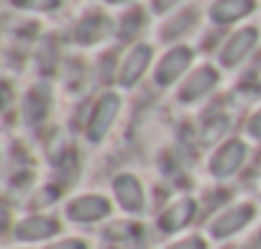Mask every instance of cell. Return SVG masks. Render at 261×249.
<instances>
[{
  "mask_svg": "<svg viewBox=\"0 0 261 249\" xmlns=\"http://www.w3.org/2000/svg\"><path fill=\"white\" fill-rule=\"evenodd\" d=\"M118 110H120V98L115 95V93H105L97 103H95V108H92V113H90V121H87V142H92V144H100L102 139H105V134L110 131V126H113V121L118 118Z\"/></svg>",
  "mask_w": 261,
  "mask_h": 249,
  "instance_id": "obj_1",
  "label": "cell"
},
{
  "mask_svg": "<svg viewBox=\"0 0 261 249\" xmlns=\"http://www.w3.org/2000/svg\"><path fill=\"white\" fill-rule=\"evenodd\" d=\"M253 216H256L253 203H238V206H230V208H225L223 213H218V216L210 221L207 231H210V236H215V239H228V236H236L238 231H243V229L253 221Z\"/></svg>",
  "mask_w": 261,
  "mask_h": 249,
  "instance_id": "obj_2",
  "label": "cell"
},
{
  "mask_svg": "<svg viewBox=\"0 0 261 249\" xmlns=\"http://www.w3.org/2000/svg\"><path fill=\"white\" fill-rule=\"evenodd\" d=\"M113 195L125 213L139 216L146 211V193H144V185L136 175H130V172L115 175L113 177Z\"/></svg>",
  "mask_w": 261,
  "mask_h": 249,
  "instance_id": "obj_3",
  "label": "cell"
},
{
  "mask_svg": "<svg viewBox=\"0 0 261 249\" xmlns=\"http://www.w3.org/2000/svg\"><path fill=\"white\" fill-rule=\"evenodd\" d=\"M246 157H248L246 142L230 139V142H225V144L213 154V160H210V172H213L218 180L233 177V175L241 170V165L246 162Z\"/></svg>",
  "mask_w": 261,
  "mask_h": 249,
  "instance_id": "obj_4",
  "label": "cell"
},
{
  "mask_svg": "<svg viewBox=\"0 0 261 249\" xmlns=\"http://www.w3.org/2000/svg\"><path fill=\"white\" fill-rule=\"evenodd\" d=\"M67 218L77 221V223H92V221H100L110 213V200L105 195H95V193H87V195H80V198H72L64 208Z\"/></svg>",
  "mask_w": 261,
  "mask_h": 249,
  "instance_id": "obj_5",
  "label": "cell"
},
{
  "mask_svg": "<svg viewBox=\"0 0 261 249\" xmlns=\"http://www.w3.org/2000/svg\"><path fill=\"white\" fill-rule=\"evenodd\" d=\"M190 62H192V49L190 47H174V49H169L162 57V62L156 64V72H154L156 85L159 87L174 85L185 75V70L190 67Z\"/></svg>",
  "mask_w": 261,
  "mask_h": 249,
  "instance_id": "obj_6",
  "label": "cell"
},
{
  "mask_svg": "<svg viewBox=\"0 0 261 249\" xmlns=\"http://www.w3.org/2000/svg\"><path fill=\"white\" fill-rule=\"evenodd\" d=\"M195 213H197L195 198H190V195L177 198L174 203H169V206L159 213V231H162V234H177V231H182L185 226L192 223Z\"/></svg>",
  "mask_w": 261,
  "mask_h": 249,
  "instance_id": "obj_7",
  "label": "cell"
},
{
  "mask_svg": "<svg viewBox=\"0 0 261 249\" xmlns=\"http://www.w3.org/2000/svg\"><path fill=\"white\" fill-rule=\"evenodd\" d=\"M256 41H258V31H256L253 26L236 31V34L225 41V47H223V52H220V64H223L225 70L238 67V64L248 57V52L256 47Z\"/></svg>",
  "mask_w": 261,
  "mask_h": 249,
  "instance_id": "obj_8",
  "label": "cell"
},
{
  "mask_svg": "<svg viewBox=\"0 0 261 249\" xmlns=\"http://www.w3.org/2000/svg\"><path fill=\"white\" fill-rule=\"evenodd\" d=\"M149 62H151V47H149V44H136L134 49L125 54V59L120 62L118 82H120L123 87H134V85L144 77Z\"/></svg>",
  "mask_w": 261,
  "mask_h": 249,
  "instance_id": "obj_9",
  "label": "cell"
},
{
  "mask_svg": "<svg viewBox=\"0 0 261 249\" xmlns=\"http://www.w3.org/2000/svg\"><path fill=\"white\" fill-rule=\"evenodd\" d=\"M59 221L49 218V216H26L16 223L13 236L18 241H41V239H51L59 234Z\"/></svg>",
  "mask_w": 261,
  "mask_h": 249,
  "instance_id": "obj_10",
  "label": "cell"
},
{
  "mask_svg": "<svg viewBox=\"0 0 261 249\" xmlns=\"http://www.w3.org/2000/svg\"><path fill=\"white\" fill-rule=\"evenodd\" d=\"M215 85H218V72H215L210 64L197 67V70L185 80V85L179 87V100H182V103H195V100L205 98Z\"/></svg>",
  "mask_w": 261,
  "mask_h": 249,
  "instance_id": "obj_11",
  "label": "cell"
},
{
  "mask_svg": "<svg viewBox=\"0 0 261 249\" xmlns=\"http://www.w3.org/2000/svg\"><path fill=\"white\" fill-rule=\"evenodd\" d=\"M253 8H256L253 0H215L210 6V18L215 24L225 26V24H236L243 16L253 13Z\"/></svg>",
  "mask_w": 261,
  "mask_h": 249,
  "instance_id": "obj_12",
  "label": "cell"
},
{
  "mask_svg": "<svg viewBox=\"0 0 261 249\" xmlns=\"http://www.w3.org/2000/svg\"><path fill=\"white\" fill-rule=\"evenodd\" d=\"M21 113H23V121L29 123V126H36V123H41V121L46 118V113H49V95H46L41 87L29 90L26 98H23Z\"/></svg>",
  "mask_w": 261,
  "mask_h": 249,
  "instance_id": "obj_13",
  "label": "cell"
},
{
  "mask_svg": "<svg viewBox=\"0 0 261 249\" xmlns=\"http://www.w3.org/2000/svg\"><path fill=\"white\" fill-rule=\"evenodd\" d=\"M108 31H110V21L105 16H90V18H82V24L77 26V41L95 44V41L105 39Z\"/></svg>",
  "mask_w": 261,
  "mask_h": 249,
  "instance_id": "obj_14",
  "label": "cell"
},
{
  "mask_svg": "<svg viewBox=\"0 0 261 249\" xmlns=\"http://www.w3.org/2000/svg\"><path fill=\"white\" fill-rule=\"evenodd\" d=\"M228 129H230V118L228 116H213V118H207L205 126H202V144L220 142Z\"/></svg>",
  "mask_w": 261,
  "mask_h": 249,
  "instance_id": "obj_15",
  "label": "cell"
},
{
  "mask_svg": "<svg viewBox=\"0 0 261 249\" xmlns=\"http://www.w3.org/2000/svg\"><path fill=\"white\" fill-rule=\"evenodd\" d=\"M195 24V11H187V13H182V16H177V21H172L167 29H162V39H167V41H172V39H177L182 31H187L190 26Z\"/></svg>",
  "mask_w": 261,
  "mask_h": 249,
  "instance_id": "obj_16",
  "label": "cell"
},
{
  "mask_svg": "<svg viewBox=\"0 0 261 249\" xmlns=\"http://www.w3.org/2000/svg\"><path fill=\"white\" fill-rule=\"evenodd\" d=\"M13 3L26 11H54L62 6V0H13Z\"/></svg>",
  "mask_w": 261,
  "mask_h": 249,
  "instance_id": "obj_17",
  "label": "cell"
},
{
  "mask_svg": "<svg viewBox=\"0 0 261 249\" xmlns=\"http://www.w3.org/2000/svg\"><path fill=\"white\" fill-rule=\"evenodd\" d=\"M141 16H144L141 11H130V13L123 18V24H120V34H123V36L134 34V31H136V29L144 24V18H141Z\"/></svg>",
  "mask_w": 261,
  "mask_h": 249,
  "instance_id": "obj_18",
  "label": "cell"
},
{
  "mask_svg": "<svg viewBox=\"0 0 261 249\" xmlns=\"http://www.w3.org/2000/svg\"><path fill=\"white\" fill-rule=\"evenodd\" d=\"M167 249H207V244L200 236H187V239H179V241L169 244Z\"/></svg>",
  "mask_w": 261,
  "mask_h": 249,
  "instance_id": "obj_19",
  "label": "cell"
},
{
  "mask_svg": "<svg viewBox=\"0 0 261 249\" xmlns=\"http://www.w3.org/2000/svg\"><path fill=\"white\" fill-rule=\"evenodd\" d=\"M246 134L251 137V139H256V142H261V108L248 118V123H246Z\"/></svg>",
  "mask_w": 261,
  "mask_h": 249,
  "instance_id": "obj_20",
  "label": "cell"
},
{
  "mask_svg": "<svg viewBox=\"0 0 261 249\" xmlns=\"http://www.w3.org/2000/svg\"><path fill=\"white\" fill-rule=\"evenodd\" d=\"M46 249H87V244L82 239H62L57 244H49Z\"/></svg>",
  "mask_w": 261,
  "mask_h": 249,
  "instance_id": "obj_21",
  "label": "cell"
},
{
  "mask_svg": "<svg viewBox=\"0 0 261 249\" xmlns=\"http://www.w3.org/2000/svg\"><path fill=\"white\" fill-rule=\"evenodd\" d=\"M177 3H179V0H154L151 6H154V11H156V13H167V11H172Z\"/></svg>",
  "mask_w": 261,
  "mask_h": 249,
  "instance_id": "obj_22",
  "label": "cell"
},
{
  "mask_svg": "<svg viewBox=\"0 0 261 249\" xmlns=\"http://www.w3.org/2000/svg\"><path fill=\"white\" fill-rule=\"evenodd\" d=\"M108 3H125V0H108Z\"/></svg>",
  "mask_w": 261,
  "mask_h": 249,
  "instance_id": "obj_23",
  "label": "cell"
},
{
  "mask_svg": "<svg viewBox=\"0 0 261 249\" xmlns=\"http://www.w3.org/2000/svg\"><path fill=\"white\" fill-rule=\"evenodd\" d=\"M228 249H236V246H228Z\"/></svg>",
  "mask_w": 261,
  "mask_h": 249,
  "instance_id": "obj_24",
  "label": "cell"
}]
</instances>
